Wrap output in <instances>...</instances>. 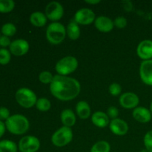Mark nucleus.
<instances>
[{
  "instance_id": "9",
  "label": "nucleus",
  "mask_w": 152,
  "mask_h": 152,
  "mask_svg": "<svg viewBox=\"0 0 152 152\" xmlns=\"http://www.w3.org/2000/svg\"><path fill=\"white\" fill-rule=\"evenodd\" d=\"M74 21L82 25H88L94 22L96 19L94 12L89 8H81L76 12Z\"/></svg>"
},
{
  "instance_id": "37",
  "label": "nucleus",
  "mask_w": 152,
  "mask_h": 152,
  "mask_svg": "<svg viewBox=\"0 0 152 152\" xmlns=\"http://www.w3.org/2000/svg\"><path fill=\"white\" fill-rule=\"evenodd\" d=\"M86 2L89 4H97L100 2L99 0H86Z\"/></svg>"
},
{
  "instance_id": "34",
  "label": "nucleus",
  "mask_w": 152,
  "mask_h": 152,
  "mask_svg": "<svg viewBox=\"0 0 152 152\" xmlns=\"http://www.w3.org/2000/svg\"><path fill=\"white\" fill-rule=\"evenodd\" d=\"M11 42L9 37H6V36H0V46L3 48H6L7 46L10 47Z\"/></svg>"
},
{
  "instance_id": "19",
  "label": "nucleus",
  "mask_w": 152,
  "mask_h": 152,
  "mask_svg": "<svg viewBox=\"0 0 152 152\" xmlns=\"http://www.w3.org/2000/svg\"><path fill=\"white\" fill-rule=\"evenodd\" d=\"M76 111L77 114L80 119L82 120H86L91 115V110L90 105H88L86 101H80L76 105Z\"/></svg>"
},
{
  "instance_id": "17",
  "label": "nucleus",
  "mask_w": 152,
  "mask_h": 152,
  "mask_svg": "<svg viewBox=\"0 0 152 152\" xmlns=\"http://www.w3.org/2000/svg\"><path fill=\"white\" fill-rule=\"evenodd\" d=\"M91 122L95 126L103 129L109 126V117L103 111H96L91 116Z\"/></svg>"
},
{
  "instance_id": "21",
  "label": "nucleus",
  "mask_w": 152,
  "mask_h": 152,
  "mask_svg": "<svg viewBox=\"0 0 152 152\" xmlns=\"http://www.w3.org/2000/svg\"><path fill=\"white\" fill-rule=\"evenodd\" d=\"M66 33L68 38L72 40H77L80 37L81 31H80V26L74 21V19L71 20L68 25L66 28Z\"/></svg>"
},
{
  "instance_id": "28",
  "label": "nucleus",
  "mask_w": 152,
  "mask_h": 152,
  "mask_svg": "<svg viewBox=\"0 0 152 152\" xmlns=\"http://www.w3.org/2000/svg\"><path fill=\"white\" fill-rule=\"evenodd\" d=\"M11 58V53L10 50L6 48L0 49V64L2 65H5L8 64Z\"/></svg>"
},
{
  "instance_id": "27",
  "label": "nucleus",
  "mask_w": 152,
  "mask_h": 152,
  "mask_svg": "<svg viewBox=\"0 0 152 152\" xmlns=\"http://www.w3.org/2000/svg\"><path fill=\"white\" fill-rule=\"evenodd\" d=\"M53 77L54 76H53V74L50 71H44L40 73L39 75V80L43 84H50L53 81Z\"/></svg>"
},
{
  "instance_id": "8",
  "label": "nucleus",
  "mask_w": 152,
  "mask_h": 152,
  "mask_svg": "<svg viewBox=\"0 0 152 152\" xmlns=\"http://www.w3.org/2000/svg\"><path fill=\"white\" fill-rule=\"evenodd\" d=\"M45 15L48 19L57 22L64 15V8L58 1H51L45 7Z\"/></svg>"
},
{
  "instance_id": "7",
  "label": "nucleus",
  "mask_w": 152,
  "mask_h": 152,
  "mask_svg": "<svg viewBox=\"0 0 152 152\" xmlns=\"http://www.w3.org/2000/svg\"><path fill=\"white\" fill-rule=\"evenodd\" d=\"M18 148L20 152H37L40 148L39 140L32 135L23 137L19 140Z\"/></svg>"
},
{
  "instance_id": "14",
  "label": "nucleus",
  "mask_w": 152,
  "mask_h": 152,
  "mask_svg": "<svg viewBox=\"0 0 152 152\" xmlns=\"http://www.w3.org/2000/svg\"><path fill=\"white\" fill-rule=\"evenodd\" d=\"M109 129L113 134L118 136H123L126 134L129 131V126L126 121L121 119L111 120L109 123Z\"/></svg>"
},
{
  "instance_id": "16",
  "label": "nucleus",
  "mask_w": 152,
  "mask_h": 152,
  "mask_svg": "<svg viewBox=\"0 0 152 152\" xmlns=\"http://www.w3.org/2000/svg\"><path fill=\"white\" fill-rule=\"evenodd\" d=\"M133 117L141 123H147L151 121L152 114L149 109L145 107H137L133 111Z\"/></svg>"
},
{
  "instance_id": "4",
  "label": "nucleus",
  "mask_w": 152,
  "mask_h": 152,
  "mask_svg": "<svg viewBox=\"0 0 152 152\" xmlns=\"http://www.w3.org/2000/svg\"><path fill=\"white\" fill-rule=\"evenodd\" d=\"M78 68V60L72 56H67L62 58L56 62L55 70L59 75L67 77L74 73Z\"/></svg>"
},
{
  "instance_id": "35",
  "label": "nucleus",
  "mask_w": 152,
  "mask_h": 152,
  "mask_svg": "<svg viewBox=\"0 0 152 152\" xmlns=\"http://www.w3.org/2000/svg\"><path fill=\"white\" fill-rule=\"evenodd\" d=\"M124 9L127 12L132 11V9H133V4H132V1H124Z\"/></svg>"
},
{
  "instance_id": "15",
  "label": "nucleus",
  "mask_w": 152,
  "mask_h": 152,
  "mask_svg": "<svg viewBox=\"0 0 152 152\" xmlns=\"http://www.w3.org/2000/svg\"><path fill=\"white\" fill-rule=\"evenodd\" d=\"M94 25L96 29L102 33H108L114 28V21L109 17L105 16H99L96 18L94 21Z\"/></svg>"
},
{
  "instance_id": "30",
  "label": "nucleus",
  "mask_w": 152,
  "mask_h": 152,
  "mask_svg": "<svg viewBox=\"0 0 152 152\" xmlns=\"http://www.w3.org/2000/svg\"><path fill=\"white\" fill-rule=\"evenodd\" d=\"M108 91H109L110 94L112 95L113 96H117L121 94L122 87L118 83H114L110 85Z\"/></svg>"
},
{
  "instance_id": "32",
  "label": "nucleus",
  "mask_w": 152,
  "mask_h": 152,
  "mask_svg": "<svg viewBox=\"0 0 152 152\" xmlns=\"http://www.w3.org/2000/svg\"><path fill=\"white\" fill-rule=\"evenodd\" d=\"M107 115L111 120L117 119L119 115V110L115 106H110L107 110Z\"/></svg>"
},
{
  "instance_id": "38",
  "label": "nucleus",
  "mask_w": 152,
  "mask_h": 152,
  "mask_svg": "<svg viewBox=\"0 0 152 152\" xmlns=\"http://www.w3.org/2000/svg\"><path fill=\"white\" fill-rule=\"evenodd\" d=\"M150 111H151V114H152V101H151V104H150Z\"/></svg>"
},
{
  "instance_id": "36",
  "label": "nucleus",
  "mask_w": 152,
  "mask_h": 152,
  "mask_svg": "<svg viewBox=\"0 0 152 152\" xmlns=\"http://www.w3.org/2000/svg\"><path fill=\"white\" fill-rule=\"evenodd\" d=\"M5 129H6L5 123H4L2 121L0 120V138L4 135V132H5Z\"/></svg>"
},
{
  "instance_id": "20",
  "label": "nucleus",
  "mask_w": 152,
  "mask_h": 152,
  "mask_svg": "<svg viewBox=\"0 0 152 152\" xmlns=\"http://www.w3.org/2000/svg\"><path fill=\"white\" fill-rule=\"evenodd\" d=\"M48 18L45 13H43L39 11H36L31 13L30 16V22L34 26L37 28H41L45 26L47 23Z\"/></svg>"
},
{
  "instance_id": "31",
  "label": "nucleus",
  "mask_w": 152,
  "mask_h": 152,
  "mask_svg": "<svg viewBox=\"0 0 152 152\" xmlns=\"http://www.w3.org/2000/svg\"><path fill=\"white\" fill-rule=\"evenodd\" d=\"M127 19L124 16H118L114 21V26L118 28H120V29L126 28V25H127Z\"/></svg>"
},
{
  "instance_id": "29",
  "label": "nucleus",
  "mask_w": 152,
  "mask_h": 152,
  "mask_svg": "<svg viewBox=\"0 0 152 152\" xmlns=\"http://www.w3.org/2000/svg\"><path fill=\"white\" fill-rule=\"evenodd\" d=\"M143 142L145 149L148 152H152V130L145 134L143 139Z\"/></svg>"
},
{
  "instance_id": "13",
  "label": "nucleus",
  "mask_w": 152,
  "mask_h": 152,
  "mask_svg": "<svg viewBox=\"0 0 152 152\" xmlns=\"http://www.w3.org/2000/svg\"><path fill=\"white\" fill-rule=\"evenodd\" d=\"M137 53L143 61L152 59V40L145 39L140 42L137 48Z\"/></svg>"
},
{
  "instance_id": "25",
  "label": "nucleus",
  "mask_w": 152,
  "mask_h": 152,
  "mask_svg": "<svg viewBox=\"0 0 152 152\" xmlns=\"http://www.w3.org/2000/svg\"><path fill=\"white\" fill-rule=\"evenodd\" d=\"M36 107L39 111L45 112V111H48V110H50V107H51V103L47 98H39L37 99Z\"/></svg>"
},
{
  "instance_id": "22",
  "label": "nucleus",
  "mask_w": 152,
  "mask_h": 152,
  "mask_svg": "<svg viewBox=\"0 0 152 152\" xmlns=\"http://www.w3.org/2000/svg\"><path fill=\"white\" fill-rule=\"evenodd\" d=\"M17 145L13 141L4 140L0 141V152H17Z\"/></svg>"
},
{
  "instance_id": "11",
  "label": "nucleus",
  "mask_w": 152,
  "mask_h": 152,
  "mask_svg": "<svg viewBox=\"0 0 152 152\" xmlns=\"http://www.w3.org/2000/svg\"><path fill=\"white\" fill-rule=\"evenodd\" d=\"M10 52L13 55L16 56H24L28 52L30 48L29 43L25 39H18L11 42L10 45Z\"/></svg>"
},
{
  "instance_id": "23",
  "label": "nucleus",
  "mask_w": 152,
  "mask_h": 152,
  "mask_svg": "<svg viewBox=\"0 0 152 152\" xmlns=\"http://www.w3.org/2000/svg\"><path fill=\"white\" fill-rule=\"evenodd\" d=\"M111 145L105 140L96 142L91 148V152H110Z\"/></svg>"
},
{
  "instance_id": "18",
  "label": "nucleus",
  "mask_w": 152,
  "mask_h": 152,
  "mask_svg": "<svg viewBox=\"0 0 152 152\" xmlns=\"http://www.w3.org/2000/svg\"><path fill=\"white\" fill-rule=\"evenodd\" d=\"M61 121L64 126L71 128L75 125L77 118L74 111L71 109H65L62 111L60 115Z\"/></svg>"
},
{
  "instance_id": "26",
  "label": "nucleus",
  "mask_w": 152,
  "mask_h": 152,
  "mask_svg": "<svg viewBox=\"0 0 152 152\" xmlns=\"http://www.w3.org/2000/svg\"><path fill=\"white\" fill-rule=\"evenodd\" d=\"M1 33L4 36L7 37H13L16 33V28L13 23H5L2 27H1Z\"/></svg>"
},
{
  "instance_id": "10",
  "label": "nucleus",
  "mask_w": 152,
  "mask_h": 152,
  "mask_svg": "<svg viewBox=\"0 0 152 152\" xmlns=\"http://www.w3.org/2000/svg\"><path fill=\"white\" fill-rule=\"evenodd\" d=\"M139 102V97L133 92H126L120 97V105L126 109H134L137 107Z\"/></svg>"
},
{
  "instance_id": "5",
  "label": "nucleus",
  "mask_w": 152,
  "mask_h": 152,
  "mask_svg": "<svg viewBox=\"0 0 152 152\" xmlns=\"http://www.w3.org/2000/svg\"><path fill=\"white\" fill-rule=\"evenodd\" d=\"M16 100L19 105L25 108H31L36 105L37 97L36 94L28 88H21L16 92Z\"/></svg>"
},
{
  "instance_id": "3",
  "label": "nucleus",
  "mask_w": 152,
  "mask_h": 152,
  "mask_svg": "<svg viewBox=\"0 0 152 152\" xmlns=\"http://www.w3.org/2000/svg\"><path fill=\"white\" fill-rule=\"evenodd\" d=\"M66 28L59 22H52L46 30V38L52 45H59L65 40Z\"/></svg>"
},
{
  "instance_id": "24",
  "label": "nucleus",
  "mask_w": 152,
  "mask_h": 152,
  "mask_svg": "<svg viewBox=\"0 0 152 152\" xmlns=\"http://www.w3.org/2000/svg\"><path fill=\"white\" fill-rule=\"evenodd\" d=\"M14 7L15 2L13 0H0V13H10Z\"/></svg>"
},
{
  "instance_id": "6",
  "label": "nucleus",
  "mask_w": 152,
  "mask_h": 152,
  "mask_svg": "<svg viewBox=\"0 0 152 152\" xmlns=\"http://www.w3.org/2000/svg\"><path fill=\"white\" fill-rule=\"evenodd\" d=\"M73 132L71 128L62 126L56 130L51 137V142L55 146L64 147L72 141Z\"/></svg>"
},
{
  "instance_id": "1",
  "label": "nucleus",
  "mask_w": 152,
  "mask_h": 152,
  "mask_svg": "<svg viewBox=\"0 0 152 152\" xmlns=\"http://www.w3.org/2000/svg\"><path fill=\"white\" fill-rule=\"evenodd\" d=\"M50 93L61 101H69L75 99L80 93L81 86L78 80L72 77L54 76L50 84Z\"/></svg>"
},
{
  "instance_id": "39",
  "label": "nucleus",
  "mask_w": 152,
  "mask_h": 152,
  "mask_svg": "<svg viewBox=\"0 0 152 152\" xmlns=\"http://www.w3.org/2000/svg\"><path fill=\"white\" fill-rule=\"evenodd\" d=\"M140 152H148V151H147L146 149H143V150H142V151H141Z\"/></svg>"
},
{
  "instance_id": "33",
  "label": "nucleus",
  "mask_w": 152,
  "mask_h": 152,
  "mask_svg": "<svg viewBox=\"0 0 152 152\" xmlns=\"http://www.w3.org/2000/svg\"><path fill=\"white\" fill-rule=\"evenodd\" d=\"M10 117V111L5 107H0V120H7Z\"/></svg>"
},
{
  "instance_id": "2",
  "label": "nucleus",
  "mask_w": 152,
  "mask_h": 152,
  "mask_svg": "<svg viewBox=\"0 0 152 152\" xmlns=\"http://www.w3.org/2000/svg\"><path fill=\"white\" fill-rule=\"evenodd\" d=\"M6 129L10 133L15 135H22L26 133L30 127L27 117L21 114L12 115L5 121Z\"/></svg>"
},
{
  "instance_id": "12",
  "label": "nucleus",
  "mask_w": 152,
  "mask_h": 152,
  "mask_svg": "<svg viewBox=\"0 0 152 152\" xmlns=\"http://www.w3.org/2000/svg\"><path fill=\"white\" fill-rule=\"evenodd\" d=\"M140 77L145 85L152 86V59L142 61L140 66Z\"/></svg>"
}]
</instances>
